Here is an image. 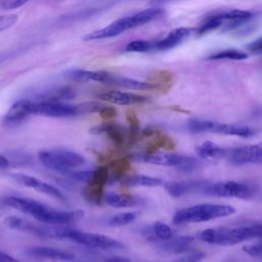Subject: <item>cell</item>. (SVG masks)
<instances>
[{"instance_id": "6da1fadb", "label": "cell", "mask_w": 262, "mask_h": 262, "mask_svg": "<svg viewBox=\"0 0 262 262\" xmlns=\"http://www.w3.org/2000/svg\"><path fill=\"white\" fill-rule=\"evenodd\" d=\"M165 10L161 7H152V8H147V9L138 11L132 15L119 18L103 29L88 33L83 37V40L93 41V40H103L107 38L117 37L125 31L140 27L142 25H145L162 16Z\"/></svg>"}, {"instance_id": "7a4b0ae2", "label": "cell", "mask_w": 262, "mask_h": 262, "mask_svg": "<svg viewBox=\"0 0 262 262\" xmlns=\"http://www.w3.org/2000/svg\"><path fill=\"white\" fill-rule=\"evenodd\" d=\"M201 239L209 244L229 246L253 238H262V224H248L236 227L209 228L200 233Z\"/></svg>"}, {"instance_id": "3957f363", "label": "cell", "mask_w": 262, "mask_h": 262, "mask_svg": "<svg viewBox=\"0 0 262 262\" xmlns=\"http://www.w3.org/2000/svg\"><path fill=\"white\" fill-rule=\"evenodd\" d=\"M235 209L228 205L202 204L178 210L173 216L174 224L204 222L231 215Z\"/></svg>"}, {"instance_id": "277c9868", "label": "cell", "mask_w": 262, "mask_h": 262, "mask_svg": "<svg viewBox=\"0 0 262 262\" xmlns=\"http://www.w3.org/2000/svg\"><path fill=\"white\" fill-rule=\"evenodd\" d=\"M38 158L45 168L60 173L73 171L85 164L84 157L79 152L59 147L40 150Z\"/></svg>"}, {"instance_id": "5b68a950", "label": "cell", "mask_w": 262, "mask_h": 262, "mask_svg": "<svg viewBox=\"0 0 262 262\" xmlns=\"http://www.w3.org/2000/svg\"><path fill=\"white\" fill-rule=\"evenodd\" d=\"M132 160L143 162L147 164L158 165V166H166V167H174L181 171H192L199 168L201 165L200 161L188 156L178 155V154H169V152H137L131 156Z\"/></svg>"}, {"instance_id": "8992f818", "label": "cell", "mask_w": 262, "mask_h": 262, "mask_svg": "<svg viewBox=\"0 0 262 262\" xmlns=\"http://www.w3.org/2000/svg\"><path fill=\"white\" fill-rule=\"evenodd\" d=\"M187 129L191 133H218L224 135H234L249 137L255 133L253 129L247 126L218 123L209 120L191 119L187 122Z\"/></svg>"}, {"instance_id": "52a82bcc", "label": "cell", "mask_w": 262, "mask_h": 262, "mask_svg": "<svg viewBox=\"0 0 262 262\" xmlns=\"http://www.w3.org/2000/svg\"><path fill=\"white\" fill-rule=\"evenodd\" d=\"M61 238L63 239H70L74 243L89 247V248H95V249H101V250H114V249H123L124 245L113 237L93 233V232H85L80 230H75L72 228L66 227Z\"/></svg>"}, {"instance_id": "ba28073f", "label": "cell", "mask_w": 262, "mask_h": 262, "mask_svg": "<svg viewBox=\"0 0 262 262\" xmlns=\"http://www.w3.org/2000/svg\"><path fill=\"white\" fill-rule=\"evenodd\" d=\"M200 192L215 196L250 199L255 193V187L247 183L235 181H222L216 183L206 182Z\"/></svg>"}, {"instance_id": "9c48e42d", "label": "cell", "mask_w": 262, "mask_h": 262, "mask_svg": "<svg viewBox=\"0 0 262 262\" xmlns=\"http://www.w3.org/2000/svg\"><path fill=\"white\" fill-rule=\"evenodd\" d=\"M4 223L7 227L15 230L31 232L39 236L43 237H54V238H60L62 230L64 226L61 225H51V224H45L39 225L35 224L33 222H30L28 220H25L23 218L16 217V216H8Z\"/></svg>"}, {"instance_id": "30bf717a", "label": "cell", "mask_w": 262, "mask_h": 262, "mask_svg": "<svg viewBox=\"0 0 262 262\" xmlns=\"http://www.w3.org/2000/svg\"><path fill=\"white\" fill-rule=\"evenodd\" d=\"M32 115L51 118H69L80 115V112L78 105L68 104L61 101H33Z\"/></svg>"}, {"instance_id": "8fae6325", "label": "cell", "mask_w": 262, "mask_h": 262, "mask_svg": "<svg viewBox=\"0 0 262 262\" xmlns=\"http://www.w3.org/2000/svg\"><path fill=\"white\" fill-rule=\"evenodd\" d=\"M223 159L229 162L242 165V164H261L262 163V142L245 145L237 147H224Z\"/></svg>"}, {"instance_id": "7c38bea8", "label": "cell", "mask_w": 262, "mask_h": 262, "mask_svg": "<svg viewBox=\"0 0 262 262\" xmlns=\"http://www.w3.org/2000/svg\"><path fill=\"white\" fill-rule=\"evenodd\" d=\"M110 170L106 166H100L94 169L93 178L86 183L83 189L84 198L93 204H100L103 201V188L108 182Z\"/></svg>"}, {"instance_id": "4fadbf2b", "label": "cell", "mask_w": 262, "mask_h": 262, "mask_svg": "<svg viewBox=\"0 0 262 262\" xmlns=\"http://www.w3.org/2000/svg\"><path fill=\"white\" fill-rule=\"evenodd\" d=\"M9 176L16 182H18L19 184L26 186V187H30L33 188L41 193L47 194L51 198L57 199V200H64V195L62 194V192L56 188L55 186L42 181L41 179H38L34 176L31 175H27V174H21V173H11L9 174Z\"/></svg>"}, {"instance_id": "5bb4252c", "label": "cell", "mask_w": 262, "mask_h": 262, "mask_svg": "<svg viewBox=\"0 0 262 262\" xmlns=\"http://www.w3.org/2000/svg\"><path fill=\"white\" fill-rule=\"evenodd\" d=\"M84 216L82 210L58 211L47 208L46 211L38 219L39 222L51 225H68L79 221Z\"/></svg>"}, {"instance_id": "9a60e30c", "label": "cell", "mask_w": 262, "mask_h": 262, "mask_svg": "<svg viewBox=\"0 0 262 262\" xmlns=\"http://www.w3.org/2000/svg\"><path fill=\"white\" fill-rule=\"evenodd\" d=\"M89 132L91 134H105L111 141L118 147L123 146L127 141H129V131L115 122H105L100 125L92 127Z\"/></svg>"}, {"instance_id": "2e32d148", "label": "cell", "mask_w": 262, "mask_h": 262, "mask_svg": "<svg viewBox=\"0 0 262 262\" xmlns=\"http://www.w3.org/2000/svg\"><path fill=\"white\" fill-rule=\"evenodd\" d=\"M3 203L10 207L13 208L17 211H20L24 214L31 215L35 219L40 216L45 209L47 208L45 205L31 199H26V198H19L15 195H8L3 199Z\"/></svg>"}, {"instance_id": "e0dca14e", "label": "cell", "mask_w": 262, "mask_h": 262, "mask_svg": "<svg viewBox=\"0 0 262 262\" xmlns=\"http://www.w3.org/2000/svg\"><path fill=\"white\" fill-rule=\"evenodd\" d=\"M33 101L29 99H20L15 101L4 117L6 126H16L32 115Z\"/></svg>"}, {"instance_id": "ac0fdd59", "label": "cell", "mask_w": 262, "mask_h": 262, "mask_svg": "<svg viewBox=\"0 0 262 262\" xmlns=\"http://www.w3.org/2000/svg\"><path fill=\"white\" fill-rule=\"evenodd\" d=\"M29 255L37 258L57 260L63 262H76V256L62 249H56L51 247H33L30 248L27 252Z\"/></svg>"}, {"instance_id": "d6986e66", "label": "cell", "mask_w": 262, "mask_h": 262, "mask_svg": "<svg viewBox=\"0 0 262 262\" xmlns=\"http://www.w3.org/2000/svg\"><path fill=\"white\" fill-rule=\"evenodd\" d=\"M98 97L104 101L112 102L119 105H129V104H136V103H142L148 100L147 97L138 95L135 93L130 92H123L118 90H111L102 92L98 95Z\"/></svg>"}, {"instance_id": "ffe728a7", "label": "cell", "mask_w": 262, "mask_h": 262, "mask_svg": "<svg viewBox=\"0 0 262 262\" xmlns=\"http://www.w3.org/2000/svg\"><path fill=\"white\" fill-rule=\"evenodd\" d=\"M64 76L76 82H101V83H108L112 74L104 72V71H85V70H71L64 73Z\"/></svg>"}, {"instance_id": "44dd1931", "label": "cell", "mask_w": 262, "mask_h": 262, "mask_svg": "<svg viewBox=\"0 0 262 262\" xmlns=\"http://www.w3.org/2000/svg\"><path fill=\"white\" fill-rule=\"evenodd\" d=\"M194 237L191 235H182L171 237L167 241H159L158 247L168 253H184L190 251Z\"/></svg>"}, {"instance_id": "7402d4cb", "label": "cell", "mask_w": 262, "mask_h": 262, "mask_svg": "<svg viewBox=\"0 0 262 262\" xmlns=\"http://www.w3.org/2000/svg\"><path fill=\"white\" fill-rule=\"evenodd\" d=\"M191 30L187 28H177L171 31L165 38L154 42V49L158 50H166L171 49L181 43L184 39H186L190 35Z\"/></svg>"}, {"instance_id": "603a6c76", "label": "cell", "mask_w": 262, "mask_h": 262, "mask_svg": "<svg viewBox=\"0 0 262 262\" xmlns=\"http://www.w3.org/2000/svg\"><path fill=\"white\" fill-rule=\"evenodd\" d=\"M207 181H189V182H166L165 190L174 198H179L187 192L200 191Z\"/></svg>"}, {"instance_id": "cb8c5ba5", "label": "cell", "mask_w": 262, "mask_h": 262, "mask_svg": "<svg viewBox=\"0 0 262 262\" xmlns=\"http://www.w3.org/2000/svg\"><path fill=\"white\" fill-rule=\"evenodd\" d=\"M107 84L120 86V87L128 88V89H134V90H151V89L159 88V85L154 84V83L141 82V81H137V80L126 78V77L116 76L113 74H112V77Z\"/></svg>"}, {"instance_id": "d4e9b609", "label": "cell", "mask_w": 262, "mask_h": 262, "mask_svg": "<svg viewBox=\"0 0 262 262\" xmlns=\"http://www.w3.org/2000/svg\"><path fill=\"white\" fill-rule=\"evenodd\" d=\"M103 202L114 208H130L137 206L140 203V201L133 195L116 192H110L104 194Z\"/></svg>"}, {"instance_id": "484cf974", "label": "cell", "mask_w": 262, "mask_h": 262, "mask_svg": "<svg viewBox=\"0 0 262 262\" xmlns=\"http://www.w3.org/2000/svg\"><path fill=\"white\" fill-rule=\"evenodd\" d=\"M121 183L128 186H143V187H156L163 183V180L159 177H152L147 175H125L121 180Z\"/></svg>"}, {"instance_id": "4316f807", "label": "cell", "mask_w": 262, "mask_h": 262, "mask_svg": "<svg viewBox=\"0 0 262 262\" xmlns=\"http://www.w3.org/2000/svg\"><path fill=\"white\" fill-rule=\"evenodd\" d=\"M196 154L203 159H223L224 147H220L211 141H205L195 147Z\"/></svg>"}, {"instance_id": "83f0119b", "label": "cell", "mask_w": 262, "mask_h": 262, "mask_svg": "<svg viewBox=\"0 0 262 262\" xmlns=\"http://www.w3.org/2000/svg\"><path fill=\"white\" fill-rule=\"evenodd\" d=\"M129 168H130V162L128 159H119V160L113 161L108 168L110 170L108 182L121 180L126 175Z\"/></svg>"}, {"instance_id": "f1b7e54d", "label": "cell", "mask_w": 262, "mask_h": 262, "mask_svg": "<svg viewBox=\"0 0 262 262\" xmlns=\"http://www.w3.org/2000/svg\"><path fill=\"white\" fill-rule=\"evenodd\" d=\"M248 57V54L242 50L230 48V49H224L221 51H217L210 55L208 58L213 60H243Z\"/></svg>"}, {"instance_id": "f546056e", "label": "cell", "mask_w": 262, "mask_h": 262, "mask_svg": "<svg viewBox=\"0 0 262 262\" xmlns=\"http://www.w3.org/2000/svg\"><path fill=\"white\" fill-rule=\"evenodd\" d=\"M74 96L75 93L71 88H60L40 95L39 101H61L64 99H71Z\"/></svg>"}, {"instance_id": "4dcf8cb0", "label": "cell", "mask_w": 262, "mask_h": 262, "mask_svg": "<svg viewBox=\"0 0 262 262\" xmlns=\"http://www.w3.org/2000/svg\"><path fill=\"white\" fill-rule=\"evenodd\" d=\"M136 216L137 214L134 212H121L110 217L107 220V224L114 227L125 226L133 222L136 219Z\"/></svg>"}, {"instance_id": "1f68e13d", "label": "cell", "mask_w": 262, "mask_h": 262, "mask_svg": "<svg viewBox=\"0 0 262 262\" xmlns=\"http://www.w3.org/2000/svg\"><path fill=\"white\" fill-rule=\"evenodd\" d=\"M126 118L129 124V142L132 144L136 141L137 137L140 135L139 121L137 119L136 114L132 110L127 111Z\"/></svg>"}, {"instance_id": "d6a6232c", "label": "cell", "mask_w": 262, "mask_h": 262, "mask_svg": "<svg viewBox=\"0 0 262 262\" xmlns=\"http://www.w3.org/2000/svg\"><path fill=\"white\" fill-rule=\"evenodd\" d=\"M151 230H152L154 236L158 241H167L173 237L172 229L163 222H160V221L155 222L151 226Z\"/></svg>"}, {"instance_id": "836d02e7", "label": "cell", "mask_w": 262, "mask_h": 262, "mask_svg": "<svg viewBox=\"0 0 262 262\" xmlns=\"http://www.w3.org/2000/svg\"><path fill=\"white\" fill-rule=\"evenodd\" d=\"M128 52H146L154 49V42L146 40H133L126 46Z\"/></svg>"}, {"instance_id": "e575fe53", "label": "cell", "mask_w": 262, "mask_h": 262, "mask_svg": "<svg viewBox=\"0 0 262 262\" xmlns=\"http://www.w3.org/2000/svg\"><path fill=\"white\" fill-rule=\"evenodd\" d=\"M68 178L73 179L75 181H80L84 183H88L94 175V170H82V171H69L63 173Z\"/></svg>"}, {"instance_id": "d590c367", "label": "cell", "mask_w": 262, "mask_h": 262, "mask_svg": "<svg viewBox=\"0 0 262 262\" xmlns=\"http://www.w3.org/2000/svg\"><path fill=\"white\" fill-rule=\"evenodd\" d=\"M17 21L16 14H5L0 15V32L8 30L9 28L13 27Z\"/></svg>"}, {"instance_id": "8d00e7d4", "label": "cell", "mask_w": 262, "mask_h": 262, "mask_svg": "<svg viewBox=\"0 0 262 262\" xmlns=\"http://www.w3.org/2000/svg\"><path fill=\"white\" fill-rule=\"evenodd\" d=\"M206 257L205 253L203 252H189L186 255L178 258L175 262H199Z\"/></svg>"}, {"instance_id": "74e56055", "label": "cell", "mask_w": 262, "mask_h": 262, "mask_svg": "<svg viewBox=\"0 0 262 262\" xmlns=\"http://www.w3.org/2000/svg\"><path fill=\"white\" fill-rule=\"evenodd\" d=\"M244 252L247 253L249 256H252L254 258H258L262 260V243L260 244H254V245H248L243 248Z\"/></svg>"}, {"instance_id": "f35d334b", "label": "cell", "mask_w": 262, "mask_h": 262, "mask_svg": "<svg viewBox=\"0 0 262 262\" xmlns=\"http://www.w3.org/2000/svg\"><path fill=\"white\" fill-rule=\"evenodd\" d=\"M99 116L102 118V119H105V120H112V119H115L117 117V111L112 107V106H106L104 105L100 111H99Z\"/></svg>"}, {"instance_id": "ab89813d", "label": "cell", "mask_w": 262, "mask_h": 262, "mask_svg": "<svg viewBox=\"0 0 262 262\" xmlns=\"http://www.w3.org/2000/svg\"><path fill=\"white\" fill-rule=\"evenodd\" d=\"M29 0H3L2 7L4 9H14L23 6L26 4Z\"/></svg>"}, {"instance_id": "60d3db41", "label": "cell", "mask_w": 262, "mask_h": 262, "mask_svg": "<svg viewBox=\"0 0 262 262\" xmlns=\"http://www.w3.org/2000/svg\"><path fill=\"white\" fill-rule=\"evenodd\" d=\"M247 49L252 53H262V37L249 43L247 45Z\"/></svg>"}, {"instance_id": "b9f144b4", "label": "cell", "mask_w": 262, "mask_h": 262, "mask_svg": "<svg viewBox=\"0 0 262 262\" xmlns=\"http://www.w3.org/2000/svg\"><path fill=\"white\" fill-rule=\"evenodd\" d=\"M0 262H19V261L14 257L8 255L7 253L0 251Z\"/></svg>"}, {"instance_id": "7bdbcfd3", "label": "cell", "mask_w": 262, "mask_h": 262, "mask_svg": "<svg viewBox=\"0 0 262 262\" xmlns=\"http://www.w3.org/2000/svg\"><path fill=\"white\" fill-rule=\"evenodd\" d=\"M103 262H131V260L129 258L126 257H121V256H115V257H111L107 260L103 261Z\"/></svg>"}, {"instance_id": "ee69618b", "label": "cell", "mask_w": 262, "mask_h": 262, "mask_svg": "<svg viewBox=\"0 0 262 262\" xmlns=\"http://www.w3.org/2000/svg\"><path fill=\"white\" fill-rule=\"evenodd\" d=\"M8 166H9L8 160L3 155L0 154V169H6L8 168Z\"/></svg>"}]
</instances>
